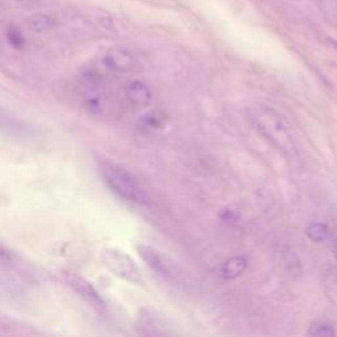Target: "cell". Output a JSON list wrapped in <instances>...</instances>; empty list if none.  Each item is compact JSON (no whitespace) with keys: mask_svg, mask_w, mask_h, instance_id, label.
I'll return each mask as SVG.
<instances>
[{"mask_svg":"<svg viewBox=\"0 0 337 337\" xmlns=\"http://www.w3.org/2000/svg\"><path fill=\"white\" fill-rule=\"evenodd\" d=\"M246 117L253 128L283 154L288 157L297 156V145L290 124L282 115L266 106H251L246 110Z\"/></svg>","mask_w":337,"mask_h":337,"instance_id":"6da1fadb","label":"cell"},{"mask_svg":"<svg viewBox=\"0 0 337 337\" xmlns=\"http://www.w3.org/2000/svg\"><path fill=\"white\" fill-rule=\"evenodd\" d=\"M103 179L110 190L119 198L135 204H145L148 200L146 194L138 181L132 174L114 163L106 162L101 166Z\"/></svg>","mask_w":337,"mask_h":337,"instance_id":"7a4b0ae2","label":"cell"},{"mask_svg":"<svg viewBox=\"0 0 337 337\" xmlns=\"http://www.w3.org/2000/svg\"><path fill=\"white\" fill-rule=\"evenodd\" d=\"M136 249L141 260L156 274L165 278L166 281L178 283V285H184L187 282L184 270L173 257L151 245H138Z\"/></svg>","mask_w":337,"mask_h":337,"instance_id":"3957f363","label":"cell"},{"mask_svg":"<svg viewBox=\"0 0 337 337\" xmlns=\"http://www.w3.org/2000/svg\"><path fill=\"white\" fill-rule=\"evenodd\" d=\"M100 260L106 269L114 276L131 283H140L142 281V273L137 262L121 249L104 248L100 253Z\"/></svg>","mask_w":337,"mask_h":337,"instance_id":"277c9868","label":"cell"},{"mask_svg":"<svg viewBox=\"0 0 337 337\" xmlns=\"http://www.w3.org/2000/svg\"><path fill=\"white\" fill-rule=\"evenodd\" d=\"M136 332L141 336H168L173 333L165 318L153 310H145L138 316Z\"/></svg>","mask_w":337,"mask_h":337,"instance_id":"5b68a950","label":"cell"},{"mask_svg":"<svg viewBox=\"0 0 337 337\" xmlns=\"http://www.w3.org/2000/svg\"><path fill=\"white\" fill-rule=\"evenodd\" d=\"M101 64L110 71L124 74L132 71L136 68L137 59L131 50L124 48H112L104 53Z\"/></svg>","mask_w":337,"mask_h":337,"instance_id":"8992f818","label":"cell"},{"mask_svg":"<svg viewBox=\"0 0 337 337\" xmlns=\"http://www.w3.org/2000/svg\"><path fill=\"white\" fill-rule=\"evenodd\" d=\"M66 281H68L69 286L73 288L74 291L79 294L83 299L91 302V303H94L95 306H104V301L101 299L99 292L96 291L95 287H94L89 281H86V279L82 278V277L77 276V274H68Z\"/></svg>","mask_w":337,"mask_h":337,"instance_id":"52a82bcc","label":"cell"},{"mask_svg":"<svg viewBox=\"0 0 337 337\" xmlns=\"http://www.w3.org/2000/svg\"><path fill=\"white\" fill-rule=\"evenodd\" d=\"M125 98L133 106H148L153 100V91L146 83L132 80L125 87Z\"/></svg>","mask_w":337,"mask_h":337,"instance_id":"ba28073f","label":"cell"},{"mask_svg":"<svg viewBox=\"0 0 337 337\" xmlns=\"http://www.w3.org/2000/svg\"><path fill=\"white\" fill-rule=\"evenodd\" d=\"M248 267V260L244 256H236V257H232L229 260H227L221 265L220 274L224 279L230 281V279H235L237 277L241 276L244 271Z\"/></svg>","mask_w":337,"mask_h":337,"instance_id":"9c48e42d","label":"cell"},{"mask_svg":"<svg viewBox=\"0 0 337 337\" xmlns=\"http://www.w3.org/2000/svg\"><path fill=\"white\" fill-rule=\"evenodd\" d=\"M166 121H167V117L161 111H151L142 115L141 119L138 120V127L146 132H157L165 128Z\"/></svg>","mask_w":337,"mask_h":337,"instance_id":"30bf717a","label":"cell"},{"mask_svg":"<svg viewBox=\"0 0 337 337\" xmlns=\"http://www.w3.org/2000/svg\"><path fill=\"white\" fill-rule=\"evenodd\" d=\"M55 24V18L50 15H33L27 18V27L33 32H45Z\"/></svg>","mask_w":337,"mask_h":337,"instance_id":"8fae6325","label":"cell"},{"mask_svg":"<svg viewBox=\"0 0 337 337\" xmlns=\"http://www.w3.org/2000/svg\"><path fill=\"white\" fill-rule=\"evenodd\" d=\"M328 227L324 223H311L306 228L307 237L313 242H323L328 237Z\"/></svg>","mask_w":337,"mask_h":337,"instance_id":"7c38bea8","label":"cell"},{"mask_svg":"<svg viewBox=\"0 0 337 337\" xmlns=\"http://www.w3.org/2000/svg\"><path fill=\"white\" fill-rule=\"evenodd\" d=\"M308 334L316 337H332L336 334V332L329 323L324 322V320H316L310 325Z\"/></svg>","mask_w":337,"mask_h":337,"instance_id":"4fadbf2b","label":"cell"},{"mask_svg":"<svg viewBox=\"0 0 337 337\" xmlns=\"http://www.w3.org/2000/svg\"><path fill=\"white\" fill-rule=\"evenodd\" d=\"M219 216H220V219L224 221V223H227V224L236 223V221L240 219V209L237 208L236 205L229 204L221 209L220 214H219Z\"/></svg>","mask_w":337,"mask_h":337,"instance_id":"5bb4252c","label":"cell"},{"mask_svg":"<svg viewBox=\"0 0 337 337\" xmlns=\"http://www.w3.org/2000/svg\"><path fill=\"white\" fill-rule=\"evenodd\" d=\"M9 43L12 44L15 48L20 49L24 45V40H23V36H20L18 33H15V32H11L9 33Z\"/></svg>","mask_w":337,"mask_h":337,"instance_id":"9a60e30c","label":"cell"},{"mask_svg":"<svg viewBox=\"0 0 337 337\" xmlns=\"http://www.w3.org/2000/svg\"><path fill=\"white\" fill-rule=\"evenodd\" d=\"M17 2H20V3L31 4V3H37V2H41V0H17Z\"/></svg>","mask_w":337,"mask_h":337,"instance_id":"2e32d148","label":"cell"},{"mask_svg":"<svg viewBox=\"0 0 337 337\" xmlns=\"http://www.w3.org/2000/svg\"><path fill=\"white\" fill-rule=\"evenodd\" d=\"M333 256H334V258H336V260H337V241L334 242V246H333Z\"/></svg>","mask_w":337,"mask_h":337,"instance_id":"e0dca14e","label":"cell"}]
</instances>
